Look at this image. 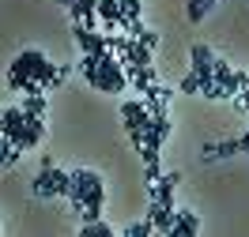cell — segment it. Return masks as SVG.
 Segmentation results:
<instances>
[{"label":"cell","instance_id":"1","mask_svg":"<svg viewBox=\"0 0 249 237\" xmlns=\"http://www.w3.org/2000/svg\"><path fill=\"white\" fill-rule=\"evenodd\" d=\"M72 76V64H57L49 61L42 49H23L12 68H8V87L12 91H23V95H42L49 87H57L61 79Z\"/></svg>","mask_w":249,"mask_h":237},{"label":"cell","instance_id":"2","mask_svg":"<svg viewBox=\"0 0 249 237\" xmlns=\"http://www.w3.org/2000/svg\"><path fill=\"white\" fill-rule=\"evenodd\" d=\"M79 72L83 79L91 83L94 91H102V95H117L128 87V76H124V64L117 53H83L79 57Z\"/></svg>","mask_w":249,"mask_h":237},{"label":"cell","instance_id":"3","mask_svg":"<svg viewBox=\"0 0 249 237\" xmlns=\"http://www.w3.org/2000/svg\"><path fill=\"white\" fill-rule=\"evenodd\" d=\"M72 207H76L83 222L102 219V204H106V189H102V177L94 170H72Z\"/></svg>","mask_w":249,"mask_h":237},{"label":"cell","instance_id":"4","mask_svg":"<svg viewBox=\"0 0 249 237\" xmlns=\"http://www.w3.org/2000/svg\"><path fill=\"white\" fill-rule=\"evenodd\" d=\"M4 136L16 143V147H23V151H34L38 143L46 140V121L27 113L23 106L19 110H4Z\"/></svg>","mask_w":249,"mask_h":237},{"label":"cell","instance_id":"5","mask_svg":"<svg viewBox=\"0 0 249 237\" xmlns=\"http://www.w3.org/2000/svg\"><path fill=\"white\" fill-rule=\"evenodd\" d=\"M249 83V76H242V72H234L227 61H215V79L204 87L200 95L204 98H212V102H219V98H234V95H242V87Z\"/></svg>","mask_w":249,"mask_h":237},{"label":"cell","instance_id":"6","mask_svg":"<svg viewBox=\"0 0 249 237\" xmlns=\"http://www.w3.org/2000/svg\"><path fill=\"white\" fill-rule=\"evenodd\" d=\"M34 196H72V174H64L49 158H42V170L34 177Z\"/></svg>","mask_w":249,"mask_h":237},{"label":"cell","instance_id":"7","mask_svg":"<svg viewBox=\"0 0 249 237\" xmlns=\"http://www.w3.org/2000/svg\"><path fill=\"white\" fill-rule=\"evenodd\" d=\"M121 121H124V132H143V128L151 125V110H147V102H143V98L124 102V106H121Z\"/></svg>","mask_w":249,"mask_h":237},{"label":"cell","instance_id":"8","mask_svg":"<svg viewBox=\"0 0 249 237\" xmlns=\"http://www.w3.org/2000/svg\"><path fill=\"white\" fill-rule=\"evenodd\" d=\"M189 57H193V76L200 79V91H204V87L215 79V53H212L208 46H193Z\"/></svg>","mask_w":249,"mask_h":237},{"label":"cell","instance_id":"9","mask_svg":"<svg viewBox=\"0 0 249 237\" xmlns=\"http://www.w3.org/2000/svg\"><path fill=\"white\" fill-rule=\"evenodd\" d=\"M68 12H72V23L87 27V31H98V0H76Z\"/></svg>","mask_w":249,"mask_h":237},{"label":"cell","instance_id":"10","mask_svg":"<svg viewBox=\"0 0 249 237\" xmlns=\"http://www.w3.org/2000/svg\"><path fill=\"white\" fill-rule=\"evenodd\" d=\"M121 64L124 68H147V64H151V49L143 46L140 38H128V46H124V53H121Z\"/></svg>","mask_w":249,"mask_h":237},{"label":"cell","instance_id":"11","mask_svg":"<svg viewBox=\"0 0 249 237\" xmlns=\"http://www.w3.org/2000/svg\"><path fill=\"white\" fill-rule=\"evenodd\" d=\"M200 234V219L193 211H174V226H170V237H196Z\"/></svg>","mask_w":249,"mask_h":237},{"label":"cell","instance_id":"12","mask_svg":"<svg viewBox=\"0 0 249 237\" xmlns=\"http://www.w3.org/2000/svg\"><path fill=\"white\" fill-rule=\"evenodd\" d=\"M124 76H128V83H132V91H140V95H147V91L159 83V76H155L151 64H147V68H124Z\"/></svg>","mask_w":249,"mask_h":237},{"label":"cell","instance_id":"13","mask_svg":"<svg viewBox=\"0 0 249 237\" xmlns=\"http://www.w3.org/2000/svg\"><path fill=\"white\" fill-rule=\"evenodd\" d=\"M72 31H76V42H79V49H83V53H106V38H102V34L98 31H87V27H72Z\"/></svg>","mask_w":249,"mask_h":237},{"label":"cell","instance_id":"14","mask_svg":"<svg viewBox=\"0 0 249 237\" xmlns=\"http://www.w3.org/2000/svg\"><path fill=\"white\" fill-rule=\"evenodd\" d=\"M98 19H102V31H121V4L98 0Z\"/></svg>","mask_w":249,"mask_h":237},{"label":"cell","instance_id":"15","mask_svg":"<svg viewBox=\"0 0 249 237\" xmlns=\"http://www.w3.org/2000/svg\"><path fill=\"white\" fill-rule=\"evenodd\" d=\"M231 155H242L238 140H219V143H208V147H204V162H215V158H231Z\"/></svg>","mask_w":249,"mask_h":237},{"label":"cell","instance_id":"16","mask_svg":"<svg viewBox=\"0 0 249 237\" xmlns=\"http://www.w3.org/2000/svg\"><path fill=\"white\" fill-rule=\"evenodd\" d=\"M19 151H23V147H16L8 136H0V170H4V166H16V162H19Z\"/></svg>","mask_w":249,"mask_h":237},{"label":"cell","instance_id":"17","mask_svg":"<svg viewBox=\"0 0 249 237\" xmlns=\"http://www.w3.org/2000/svg\"><path fill=\"white\" fill-rule=\"evenodd\" d=\"M117 4H121V31H128L140 19V0H117Z\"/></svg>","mask_w":249,"mask_h":237},{"label":"cell","instance_id":"18","mask_svg":"<svg viewBox=\"0 0 249 237\" xmlns=\"http://www.w3.org/2000/svg\"><path fill=\"white\" fill-rule=\"evenodd\" d=\"M79 237H113V226H106L102 219L83 222V226H79Z\"/></svg>","mask_w":249,"mask_h":237},{"label":"cell","instance_id":"19","mask_svg":"<svg viewBox=\"0 0 249 237\" xmlns=\"http://www.w3.org/2000/svg\"><path fill=\"white\" fill-rule=\"evenodd\" d=\"M215 4H219V0H189V19H193V23H200Z\"/></svg>","mask_w":249,"mask_h":237},{"label":"cell","instance_id":"20","mask_svg":"<svg viewBox=\"0 0 249 237\" xmlns=\"http://www.w3.org/2000/svg\"><path fill=\"white\" fill-rule=\"evenodd\" d=\"M124 237H155V222L151 219L132 222V226H124Z\"/></svg>","mask_w":249,"mask_h":237},{"label":"cell","instance_id":"21","mask_svg":"<svg viewBox=\"0 0 249 237\" xmlns=\"http://www.w3.org/2000/svg\"><path fill=\"white\" fill-rule=\"evenodd\" d=\"M23 110L34 113V117H46V95H27L23 98Z\"/></svg>","mask_w":249,"mask_h":237},{"label":"cell","instance_id":"22","mask_svg":"<svg viewBox=\"0 0 249 237\" xmlns=\"http://www.w3.org/2000/svg\"><path fill=\"white\" fill-rule=\"evenodd\" d=\"M181 91H185V95H200V79H196L193 72H189V76L181 79Z\"/></svg>","mask_w":249,"mask_h":237},{"label":"cell","instance_id":"23","mask_svg":"<svg viewBox=\"0 0 249 237\" xmlns=\"http://www.w3.org/2000/svg\"><path fill=\"white\" fill-rule=\"evenodd\" d=\"M140 42H143L147 49H155V46H159V34H155V31H143V34H140Z\"/></svg>","mask_w":249,"mask_h":237},{"label":"cell","instance_id":"24","mask_svg":"<svg viewBox=\"0 0 249 237\" xmlns=\"http://www.w3.org/2000/svg\"><path fill=\"white\" fill-rule=\"evenodd\" d=\"M238 147H242V155H249V132H246V136H238Z\"/></svg>","mask_w":249,"mask_h":237},{"label":"cell","instance_id":"25","mask_svg":"<svg viewBox=\"0 0 249 237\" xmlns=\"http://www.w3.org/2000/svg\"><path fill=\"white\" fill-rule=\"evenodd\" d=\"M57 4H64V8H72V4H76V0H57Z\"/></svg>","mask_w":249,"mask_h":237}]
</instances>
